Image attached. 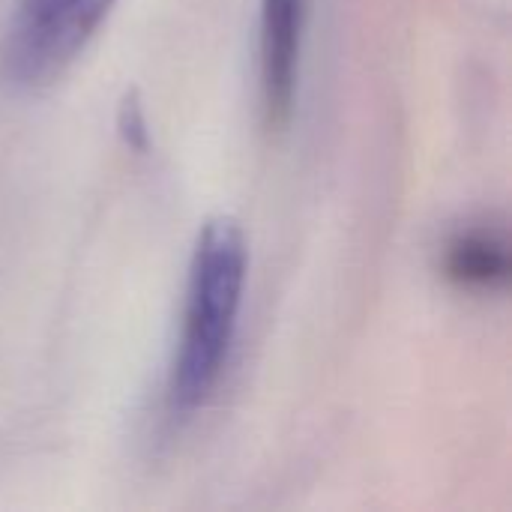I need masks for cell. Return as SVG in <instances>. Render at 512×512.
<instances>
[{"instance_id": "obj_1", "label": "cell", "mask_w": 512, "mask_h": 512, "mask_svg": "<svg viewBox=\"0 0 512 512\" xmlns=\"http://www.w3.org/2000/svg\"><path fill=\"white\" fill-rule=\"evenodd\" d=\"M249 249L231 216L210 219L192 252L183 327L168 378V408L177 417L198 411L216 390L237 330Z\"/></svg>"}, {"instance_id": "obj_2", "label": "cell", "mask_w": 512, "mask_h": 512, "mask_svg": "<svg viewBox=\"0 0 512 512\" xmlns=\"http://www.w3.org/2000/svg\"><path fill=\"white\" fill-rule=\"evenodd\" d=\"M114 0H18L0 39V78L30 93L57 81L99 30Z\"/></svg>"}, {"instance_id": "obj_3", "label": "cell", "mask_w": 512, "mask_h": 512, "mask_svg": "<svg viewBox=\"0 0 512 512\" xmlns=\"http://www.w3.org/2000/svg\"><path fill=\"white\" fill-rule=\"evenodd\" d=\"M309 0H261V102L270 129L294 114Z\"/></svg>"}, {"instance_id": "obj_4", "label": "cell", "mask_w": 512, "mask_h": 512, "mask_svg": "<svg viewBox=\"0 0 512 512\" xmlns=\"http://www.w3.org/2000/svg\"><path fill=\"white\" fill-rule=\"evenodd\" d=\"M444 270L462 288H474V291L504 288L510 279L507 240L495 231H486V228L462 231L447 246Z\"/></svg>"}]
</instances>
